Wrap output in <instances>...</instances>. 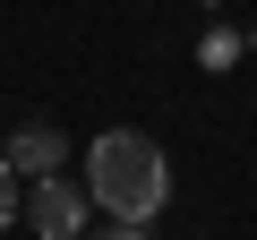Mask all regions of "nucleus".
I'll list each match as a JSON object with an SVG mask.
<instances>
[{"mask_svg":"<svg viewBox=\"0 0 257 240\" xmlns=\"http://www.w3.org/2000/svg\"><path fill=\"white\" fill-rule=\"evenodd\" d=\"M86 189H94V206H103L111 223H155V214L172 206V163H163V146L138 138V129H103V138L86 146Z\"/></svg>","mask_w":257,"mask_h":240,"instance_id":"nucleus-1","label":"nucleus"},{"mask_svg":"<svg viewBox=\"0 0 257 240\" xmlns=\"http://www.w3.org/2000/svg\"><path fill=\"white\" fill-rule=\"evenodd\" d=\"M86 214H94V189H86V180H69V172L26 180V223H35V240H77Z\"/></svg>","mask_w":257,"mask_h":240,"instance_id":"nucleus-2","label":"nucleus"},{"mask_svg":"<svg viewBox=\"0 0 257 240\" xmlns=\"http://www.w3.org/2000/svg\"><path fill=\"white\" fill-rule=\"evenodd\" d=\"M0 146H9L18 180H43V172H60V163H69V138L52 129V120H35V129H18V138H0Z\"/></svg>","mask_w":257,"mask_h":240,"instance_id":"nucleus-3","label":"nucleus"},{"mask_svg":"<svg viewBox=\"0 0 257 240\" xmlns=\"http://www.w3.org/2000/svg\"><path fill=\"white\" fill-rule=\"evenodd\" d=\"M26 214V180H18V163H9V146H0V231H9Z\"/></svg>","mask_w":257,"mask_h":240,"instance_id":"nucleus-4","label":"nucleus"},{"mask_svg":"<svg viewBox=\"0 0 257 240\" xmlns=\"http://www.w3.org/2000/svg\"><path fill=\"white\" fill-rule=\"evenodd\" d=\"M77 240H94V231H77Z\"/></svg>","mask_w":257,"mask_h":240,"instance_id":"nucleus-5","label":"nucleus"}]
</instances>
